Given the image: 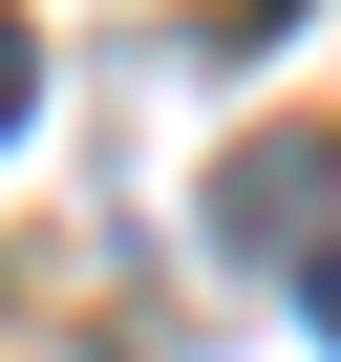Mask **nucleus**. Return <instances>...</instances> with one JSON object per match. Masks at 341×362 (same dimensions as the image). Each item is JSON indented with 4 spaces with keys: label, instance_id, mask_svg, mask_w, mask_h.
I'll use <instances>...</instances> for the list:
<instances>
[{
    "label": "nucleus",
    "instance_id": "f257e3e1",
    "mask_svg": "<svg viewBox=\"0 0 341 362\" xmlns=\"http://www.w3.org/2000/svg\"><path fill=\"white\" fill-rule=\"evenodd\" d=\"M22 107H43V43H22V22H0V128H22Z\"/></svg>",
    "mask_w": 341,
    "mask_h": 362
},
{
    "label": "nucleus",
    "instance_id": "f03ea898",
    "mask_svg": "<svg viewBox=\"0 0 341 362\" xmlns=\"http://www.w3.org/2000/svg\"><path fill=\"white\" fill-rule=\"evenodd\" d=\"M299 298H320V341H341V214H320V256H299Z\"/></svg>",
    "mask_w": 341,
    "mask_h": 362
}]
</instances>
